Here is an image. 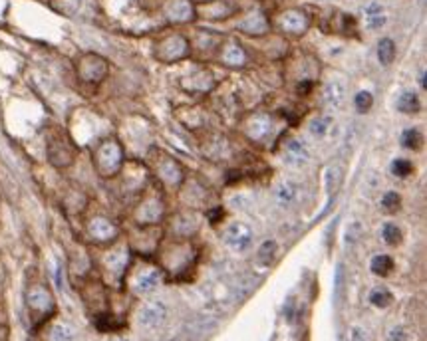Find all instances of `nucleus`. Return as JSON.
Listing matches in <instances>:
<instances>
[{
  "mask_svg": "<svg viewBox=\"0 0 427 341\" xmlns=\"http://www.w3.org/2000/svg\"><path fill=\"white\" fill-rule=\"evenodd\" d=\"M157 250L161 268L173 278H181L183 274H187L197 260V250L189 238H173L165 244H159Z\"/></svg>",
  "mask_w": 427,
  "mask_h": 341,
  "instance_id": "1",
  "label": "nucleus"
},
{
  "mask_svg": "<svg viewBox=\"0 0 427 341\" xmlns=\"http://www.w3.org/2000/svg\"><path fill=\"white\" fill-rule=\"evenodd\" d=\"M93 169L102 179H115L120 177L123 165H125V153L123 145L118 137H103L92 153Z\"/></svg>",
  "mask_w": 427,
  "mask_h": 341,
  "instance_id": "2",
  "label": "nucleus"
},
{
  "mask_svg": "<svg viewBox=\"0 0 427 341\" xmlns=\"http://www.w3.org/2000/svg\"><path fill=\"white\" fill-rule=\"evenodd\" d=\"M149 170L157 177L163 187L177 191L185 183V170L181 163L161 149L149 151Z\"/></svg>",
  "mask_w": 427,
  "mask_h": 341,
  "instance_id": "3",
  "label": "nucleus"
},
{
  "mask_svg": "<svg viewBox=\"0 0 427 341\" xmlns=\"http://www.w3.org/2000/svg\"><path fill=\"white\" fill-rule=\"evenodd\" d=\"M142 195V201L137 202V207L133 211V222L140 229L161 224L165 212H167V204H165V199L159 189H149V191H143Z\"/></svg>",
  "mask_w": 427,
  "mask_h": 341,
  "instance_id": "4",
  "label": "nucleus"
},
{
  "mask_svg": "<svg viewBox=\"0 0 427 341\" xmlns=\"http://www.w3.org/2000/svg\"><path fill=\"white\" fill-rule=\"evenodd\" d=\"M26 308H28V313H30V320L40 325L46 320H50L56 311V300H54V294L50 291L48 286L44 284H32L26 290Z\"/></svg>",
  "mask_w": 427,
  "mask_h": 341,
  "instance_id": "5",
  "label": "nucleus"
},
{
  "mask_svg": "<svg viewBox=\"0 0 427 341\" xmlns=\"http://www.w3.org/2000/svg\"><path fill=\"white\" fill-rule=\"evenodd\" d=\"M312 18L310 14L302 8H286V11L278 12L275 21L271 22V28H276L283 36H292V38H300L306 32L310 30Z\"/></svg>",
  "mask_w": 427,
  "mask_h": 341,
  "instance_id": "6",
  "label": "nucleus"
},
{
  "mask_svg": "<svg viewBox=\"0 0 427 341\" xmlns=\"http://www.w3.org/2000/svg\"><path fill=\"white\" fill-rule=\"evenodd\" d=\"M155 58L163 64H175V62L185 60L191 54V42L187 36L173 32L163 36L161 40L155 44Z\"/></svg>",
  "mask_w": 427,
  "mask_h": 341,
  "instance_id": "7",
  "label": "nucleus"
},
{
  "mask_svg": "<svg viewBox=\"0 0 427 341\" xmlns=\"http://www.w3.org/2000/svg\"><path fill=\"white\" fill-rule=\"evenodd\" d=\"M76 74L84 83H92V86H98L102 83L108 74H110V64L108 60L100 56V54H93V52H88V54H81L80 58L76 60Z\"/></svg>",
  "mask_w": 427,
  "mask_h": 341,
  "instance_id": "8",
  "label": "nucleus"
},
{
  "mask_svg": "<svg viewBox=\"0 0 427 341\" xmlns=\"http://www.w3.org/2000/svg\"><path fill=\"white\" fill-rule=\"evenodd\" d=\"M76 145L74 141L64 135L62 131L54 133L50 139H48V161L56 169H66L70 167L72 163L76 161Z\"/></svg>",
  "mask_w": 427,
  "mask_h": 341,
  "instance_id": "9",
  "label": "nucleus"
},
{
  "mask_svg": "<svg viewBox=\"0 0 427 341\" xmlns=\"http://www.w3.org/2000/svg\"><path fill=\"white\" fill-rule=\"evenodd\" d=\"M86 236H88V241L100 244V246L113 244L120 238V226L112 219H108L103 214H96L86 222Z\"/></svg>",
  "mask_w": 427,
  "mask_h": 341,
  "instance_id": "10",
  "label": "nucleus"
},
{
  "mask_svg": "<svg viewBox=\"0 0 427 341\" xmlns=\"http://www.w3.org/2000/svg\"><path fill=\"white\" fill-rule=\"evenodd\" d=\"M275 129V117L265 111H254L241 123V131L254 143H265Z\"/></svg>",
  "mask_w": 427,
  "mask_h": 341,
  "instance_id": "11",
  "label": "nucleus"
},
{
  "mask_svg": "<svg viewBox=\"0 0 427 341\" xmlns=\"http://www.w3.org/2000/svg\"><path fill=\"white\" fill-rule=\"evenodd\" d=\"M161 278V268L145 264V266H142L140 270H135V274H133L132 290L135 291L137 296H147V294H152V291H155L159 288Z\"/></svg>",
  "mask_w": 427,
  "mask_h": 341,
  "instance_id": "12",
  "label": "nucleus"
},
{
  "mask_svg": "<svg viewBox=\"0 0 427 341\" xmlns=\"http://www.w3.org/2000/svg\"><path fill=\"white\" fill-rule=\"evenodd\" d=\"M237 30L243 32L246 36H266L273 28H271V21L266 18L265 12L261 8H251L241 16Z\"/></svg>",
  "mask_w": 427,
  "mask_h": 341,
  "instance_id": "13",
  "label": "nucleus"
},
{
  "mask_svg": "<svg viewBox=\"0 0 427 341\" xmlns=\"http://www.w3.org/2000/svg\"><path fill=\"white\" fill-rule=\"evenodd\" d=\"M217 60L221 62L227 68H243L249 62L246 50L243 48V44L234 38H224L217 50Z\"/></svg>",
  "mask_w": 427,
  "mask_h": 341,
  "instance_id": "14",
  "label": "nucleus"
},
{
  "mask_svg": "<svg viewBox=\"0 0 427 341\" xmlns=\"http://www.w3.org/2000/svg\"><path fill=\"white\" fill-rule=\"evenodd\" d=\"M163 16L171 24H189L197 18V8L191 0H165Z\"/></svg>",
  "mask_w": 427,
  "mask_h": 341,
  "instance_id": "15",
  "label": "nucleus"
},
{
  "mask_svg": "<svg viewBox=\"0 0 427 341\" xmlns=\"http://www.w3.org/2000/svg\"><path fill=\"white\" fill-rule=\"evenodd\" d=\"M130 262H132V252L125 246H118L113 248L110 254H106L103 258V268L112 276L113 280H123V276L130 270Z\"/></svg>",
  "mask_w": 427,
  "mask_h": 341,
  "instance_id": "16",
  "label": "nucleus"
},
{
  "mask_svg": "<svg viewBox=\"0 0 427 341\" xmlns=\"http://www.w3.org/2000/svg\"><path fill=\"white\" fill-rule=\"evenodd\" d=\"M167 306H165V301L161 300H152V301H145L143 304V308L140 310V316H137V320H140V325L145 328V330H157L159 325L165 323L167 320Z\"/></svg>",
  "mask_w": 427,
  "mask_h": 341,
  "instance_id": "17",
  "label": "nucleus"
},
{
  "mask_svg": "<svg viewBox=\"0 0 427 341\" xmlns=\"http://www.w3.org/2000/svg\"><path fill=\"white\" fill-rule=\"evenodd\" d=\"M120 175H123V189L125 192H143L149 181V169L142 163H132V165H123Z\"/></svg>",
  "mask_w": 427,
  "mask_h": 341,
  "instance_id": "18",
  "label": "nucleus"
},
{
  "mask_svg": "<svg viewBox=\"0 0 427 341\" xmlns=\"http://www.w3.org/2000/svg\"><path fill=\"white\" fill-rule=\"evenodd\" d=\"M253 231L243 224V222H234L227 231H224V244L234 252H244L253 246Z\"/></svg>",
  "mask_w": 427,
  "mask_h": 341,
  "instance_id": "19",
  "label": "nucleus"
},
{
  "mask_svg": "<svg viewBox=\"0 0 427 341\" xmlns=\"http://www.w3.org/2000/svg\"><path fill=\"white\" fill-rule=\"evenodd\" d=\"M217 80H215L213 71L201 68V70H195L193 74L181 78V88L191 93H209L211 90H215Z\"/></svg>",
  "mask_w": 427,
  "mask_h": 341,
  "instance_id": "20",
  "label": "nucleus"
},
{
  "mask_svg": "<svg viewBox=\"0 0 427 341\" xmlns=\"http://www.w3.org/2000/svg\"><path fill=\"white\" fill-rule=\"evenodd\" d=\"M197 229H199V221L193 212L175 214V219L171 221V231H173L175 238H191Z\"/></svg>",
  "mask_w": 427,
  "mask_h": 341,
  "instance_id": "21",
  "label": "nucleus"
},
{
  "mask_svg": "<svg viewBox=\"0 0 427 341\" xmlns=\"http://www.w3.org/2000/svg\"><path fill=\"white\" fill-rule=\"evenodd\" d=\"M223 40H224V36L217 34V32L199 30L197 32V36H195L193 44H191V48L203 52V54H207V52H217Z\"/></svg>",
  "mask_w": 427,
  "mask_h": 341,
  "instance_id": "22",
  "label": "nucleus"
},
{
  "mask_svg": "<svg viewBox=\"0 0 427 341\" xmlns=\"http://www.w3.org/2000/svg\"><path fill=\"white\" fill-rule=\"evenodd\" d=\"M344 100H346V88L340 81H330L324 88V93H322V101H324L326 108L340 110L344 105Z\"/></svg>",
  "mask_w": 427,
  "mask_h": 341,
  "instance_id": "23",
  "label": "nucleus"
},
{
  "mask_svg": "<svg viewBox=\"0 0 427 341\" xmlns=\"http://www.w3.org/2000/svg\"><path fill=\"white\" fill-rule=\"evenodd\" d=\"M364 14H366V26L370 30H380L386 26V14H384V6L382 4H370L364 8Z\"/></svg>",
  "mask_w": 427,
  "mask_h": 341,
  "instance_id": "24",
  "label": "nucleus"
},
{
  "mask_svg": "<svg viewBox=\"0 0 427 341\" xmlns=\"http://www.w3.org/2000/svg\"><path fill=\"white\" fill-rule=\"evenodd\" d=\"M377 62L382 64V66H389L392 62L396 60V42L392 40V38H382V40L377 42Z\"/></svg>",
  "mask_w": 427,
  "mask_h": 341,
  "instance_id": "25",
  "label": "nucleus"
},
{
  "mask_svg": "<svg viewBox=\"0 0 427 341\" xmlns=\"http://www.w3.org/2000/svg\"><path fill=\"white\" fill-rule=\"evenodd\" d=\"M397 110L402 111V113H407V115L417 113L419 111V98H417L416 91H402L399 98H397Z\"/></svg>",
  "mask_w": 427,
  "mask_h": 341,
  "instance_id": "26",
  "label": "nucleus"
},
{
  "mask_svg": "<svg viewBox=\"0 0 427 341\" xmlns=\"http://www.w3.org/2000/svg\"><path fill=\"white\" fill-rule=\"evenodd\" d=\"M372 272L376 276H389L394 272V258L387 256V254H377L372 258V264H370Z\"/></svg>",
  "mask_w": 427,
  "mask_h": 341,
  "instance_id": "27",
  "label": "nucleus"
},
{
  "mask_svg": "<svg viewBox=\"0 0 427 341\" xmlns=\"http://www.w3.org/2000/svg\"><path fill=\"white\" fill-rule=\"evenodd\" d=\"M392 301H394V296H392V291L387 290V288H376V290L370 291V304L374 308L386 310V308L392 306Z\"/></svg>",
  "mask_w": 427,
  "mask_h": 341,
  "instance_id": "28",
  "label": "nucleus"
},
{
  "mask_svg": "<svg viewBox=\"0 0 427 341\" xmlns=\"http://www.w3.org/2000/svg\"><path fill=\"white\" fill-rule=\"evenodd\" d=\"M296 192H298V189H296L295 183L285 181L276 187L275 197H276V201L280 202V204H290V202L296 199Z\"/></svg>",
  "mask_w": 427,
  "mask_h": 341,
  "instance_id": "29",
  "label": "nucleus"
},
{
  "mask_svg": "<svg viewBox=\"0 0 427 341\" xmlns=\"http://www.w3.org/2000/svg\"><path fill=\"white\" fill-rule=\"evenodd\" d=\"M286 151V157L290 161H298V163H302V161L308 159V153H306L304 145L300 143L298 139H288L285 145Z\"/></svg>",
  "mask_w": 427,
  "mask_h": 341,
  "instance_id": "30",
  "label": "nucleus"
},
{
  "mask_svg": "<svg viewBox=\"0 0 427 341\" xmlns=\"http://www.w3.org/2000/svg\"><path fill=\"white\" fill-rule=\"evenodd\" d=\"M275 254H276V244L273 241H266L261 244L258 254H256V260H258L261 266H271L273 260H275Z\"/></svg>",
  "mask_w": 427,
  "mask_h": 341,
  "instance_id": "31",
  "label": "nucleus"
},
{
  "mask_svg": "<svg viewBox=\"0 0 427 341\" xmlns=\"http://www.w3.org/2000/svg\"><path fill=\"white\" fill-rule=\"evenodd\" d=\"M76 337V331L68 323H56L50 331L52 341H74Z\"/></svg>",
  "mask_w": 427,
  "mask_h": 341,
  "instance_id": "32",
  "label": "nucleus"
},
{
  "mask_svg": "<svg viewBox=\"0 0 427 341\" xmlns=\"http://www.w3.org/2000/svg\"><path fill=\"white\" fill-rule=\"evenodd\" d=\"M389 170H392V175H394V177L406 179V177H409V175L414 173V163H411L409 159H394L392 161V167H389Z\"/></svg>",
  "mask_w": 427,
  "mask_h": 341,
  "instance_id": "33",
  "label": "nucleus"
},
{
  "mask_svg": "<svg viewBox=\"0 0 427 341\" xmlns=\"http://www.w3.org/2000/svg\"><path fill=\"white\" fill-rule=\"evenodd\" d=\"M402 145L406 147V149H419V145H421V133L416 127H411V129H406L402 133Z\"/></svg>",
  "mask_w": 427,
  "mask_h": 341,
  "instance_id": "34",
  "label": "nucleus"
},
{
  "mask_svg": "<svg viewBox=\"0 0 427 341\" xmlns=\"http://www.w3.org/2000/svg\"><path fill=\"white\" fill-rule=\"evenodd\" d=\"M354 105H356L358 113H368L374 105V96L370 91H358L356 98H354Z\"/></svg>",
  "mask_w": 427,
  "mask_h": 341,
  "instance_id": "35",
  "label": "nucleus"
},
{
  "mask_svg": "<svg viewBox=\"0 0 427 341\" xmlns=\"http://www.w3.org/2000/svg\"><path fill=\"white\" fill-rule=\"evenodd\" d=\"M382 236H384V241H386L389 246H397V244L402 242V231L397 229L394 222H386V224H384Z\"/></svg>",
  "mask_w": 427,
  "mask_h": 341,
  "instance_id": "36",
  "label": "nucleus"
},
{
  "mask_svg": "<svg viewBox=\"0 0 427 341\" xmlns=\"http://www.w3.org/2000/svg\"><path fill=\"white\" fill-rule=\"evenodd\" d=\"M382 209L389 214H394L402 209V197L397 195L396 191H389L384 195V199H382Z\"/></svg>",
  "mask_w": 427,
  "mask_h": 341,
  "instance_id": "37",
  "label": "nucleus"
},
{
  "mask_svg": "<svg viewBox=\"0 0 427 341\" xmlns=\"http://www.w3.org/2000/svg\"><path fill=\"white\" fill-rule=\"evenodd\" d=\"M330 125H332L330 117H316V120L310 121V133H312L314 137H326Z\"/></svg>",
  "mask_w": 427,
  "mask_h": 341,
  "instance_id": "38",
  "label": "nucleus"
},
{
  "mask_svg": "<svg viewBox=\"0 0 427 341\" xmlns=\"http://www.w3.org/2000/svg\"><path fill=\"white\" fill-rule=\"evenodd\" d=\"M387 340L389 341H407L409 340V335H407L406 328L396 325V328H392V330H389V333H387Z\"/></svg>",
  "mask_w": 427,
  "mask_h": 341,
  "instance_id": "39",
  "label": "nucleus"
},
{
  "mask_svg": "<svg viewBox=\"0 0 427 341\" xmlns=\"http://www.w3.org/2000/svg\"><path fill=\"white\" fill-rule=\"evenodd\" d=\"M221 219H224L223 209H219V207H217V209H213V211L209 212V221H211V224H219Z\"/></svg>",
  "mask_w": 427,
  "mask_h": 341,
  "instance_id": "40",
  "label": "nucleus"
},
{
  "mask_svg": "<svg viewBox=\"0 0 427 341\" xmlns=\"http://www.w3.org/2000/svg\"><path fill=\"white\" fill-rule=\"evenodd\" d=\"M350 340L352 341H368L366 333H364V330L362 328H352V331H350Z\"/></svg>",
  "mask_w": 427,
  "mask_h": 341,
  "instance_id": "41",
  "label": "nucleus"
},
{
  "mask_svg": "<svg viewBox=\"0 0 427 341\" xmlns=\"http://www.w3.org/2000/svg\"><path fill=\"white\" fill-rule=\"evenodd\" d=\"M193 4H201V6H205V4H211V2H215V0H191Z\"/></svg>",
  "mask_w": 427,
  "mask_h": 341,
  "instance_id": "42",
  "label": "nucleus"
},
{
  "mask_svg": "<svg viewBox=\"0 0 427 341\" xmlns=\"http://www.w3.org/2000/svg\"><path fill=\"white\" fill-rule=\"evenodd\" d=\"M113 341H130V340H113Z\"/></svg>",
  "mask_w": 427,
  "mask_h": 341,
  "instance_id": "43",
  "label": "nucleus"
}]
</instances>
